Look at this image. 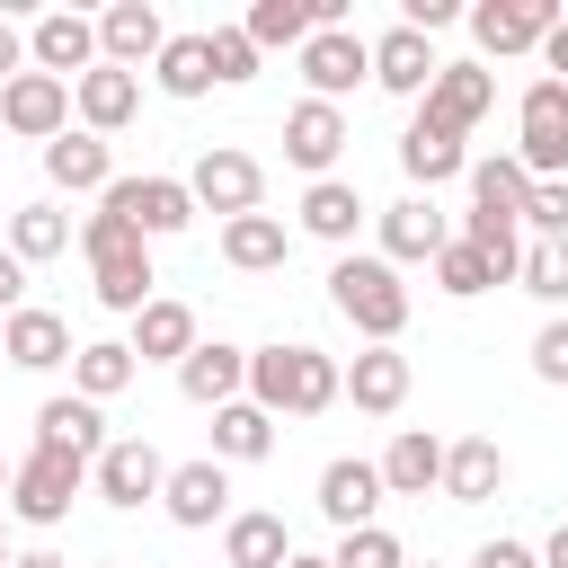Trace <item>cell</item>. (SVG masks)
Segmentation results:
<instances>
[{"label":"cell","instance_id":"obj_1","mask_svg":"<svg viewBox=\"0 0 568 568\" xmlns=\"http://www.w3.org/2000/svg\"><path fill=\"white\" fill-rule=\"evenodd\" d=\"M80 257H89V275H98V302L124 311V320H133V311L151 302V284H160V275H151V240L133 231V213H124L115 195H98V213L80 222Z\"/></svg>","mask_w":568,"mask_h":568},{"label":"cell","instance_id":"obj_2","mask_svg":"<svg viewBox=\"0 0 568 568\" xmlns=\"http://www.w3.org/2000/svg\"><path fill=\"white\" fill-rule=\"evenodd\" d=\"M248 399L266 417H328L337 408V355L302 346V337H275L248 355Z\"/></svg>","mask_w":568,"mask_h":568},{"label":"cell","instance_id":"obj_3","mask_svg":"<svg viewBox=\"0 0 568 568\" xmlns=\"http://www.w3.org/2000/svg\"><path fill=\"white\" fill-rule=\"evenodd\" d=\"M328 302H337V320L364 337V346H399V328H408V284H399V266L390 257H337L328 266Z\"/></svg>","mask_w":568,"mask_h":568},{"label":"cell","instance_id":"obj_4","mask_svg":"<svg viewBox=\"0 0 568 568\" xmlns=\"http://www.w3.org/2000/svg\"><path fill=\"white\" fill-rule=\"evenodd\" d=\"M80 488H89V462H71V453H27V462H9V515L36 524V532H53Z\"/></svg>","mask_w":568,"mask_h":568},{"label":"cell","instance_id":"obj_5","mask_svg":"<svg viewBox=\"0 0 568 568\" xmlns=\"http://www.w3.org/2000/svg\"><path fill=\"white\" fill-rule=\"evenodd\" d=\"M515 160L524 178H568V80H532L524 106H515Z\"/></svg>","mask_w":568,"mask_h":568},{"label":"cell","instance_id":"obj_6","mask_svg":"<svg viewBox=\"0 0 568 568\" xmlns=\"http://www.w3.org/2000/svg\"><path fill=\"white\" fill-rule=\"evenodd\" d=\"M186 195H195V213H222V222H240V213H257V204H266V169H257L248 151L213 142V151L186 169Z\"/></svg>","mask_w":568,"mask_h":568},{"label":"cell","instance_id":"obj_7","mask_svg":"<svg viewBox=\"0 0 568 568\" xmlns=\"http://www.w3.org/2000/svg\"><path fill=\"white\" fill-rule=\"evenodd\" d=\"M559 18H568L559 0H479V9H470V44H479L488 62H515V53H541V36H550Z\"/></svg>","mask_w":568,"mask_h":568},{"label":"cell","instance_id":"obj_8","mask_svg":"<svg viewBox=\"0 0 568 568\" xmlns=\"http://www.w3.org/2000/svg\"><path fill=\"white\" fill-rule=\"evenodd\" d=\"M160 479H169V462H160V444H151V435H115V444L89 462V488H98L115 515L151 506V497H160Z\"/></svg>","mask_w":568,"mask_h":568},{"label":"cell","instance_id":"obj_9","mask_svg":"<svg viewBox=\"0 0 568 568\" xmlns=\"http://www.w3.org/2000/svg\"><path fill=\"white\" fill-rule=\"evenodd\" d=\"M160 515L178 524V532H213V524H231V470L204 453V462H169V479H160Z\"/></svg>","mask_w":568,"mask_h":568},{"label":"cell","instance_id":"obj_10","mask_svg":"<svg viewBox=\"0 0 568 568\" xmlns=\"http://www.w3.org/2000/svg\"><path fill=\"white\" fill-rule=\"evenodd\" d=\"M488 106H497V71H488V62H444V71H435V89L417 98V124H435V133H453V142H462Z\"/></svg>","mask_w":568,"mask_h":568},{"label":"cell","instance_id":"obj_11","mask_svg":"<svg viewBox=\"0 0 568 568\" xmlns=\"http://www.w3.org/2000/svg\"><path fill=\"white\" fill-rule=\"evenodd\" d=\"M27 71H44V80H80V71H98V18H80V9H44V18L27 27Z\"/></svg>","mask_w":568,"mask_h":568},{"label":"cell","instance_id":"obj_12","mask_svg":"<svg viewBox=\"0 0 568 568\" xmlns=\"http://www.w3.org/2000/svg\"><path fill=\"white\" fill-rule=\"evenodd\" d=\"M302 80H311L320 106H337L346 89L373 80V44H364L355 27H311V44H302Z\"/></svg>","mask_w":568,"mask_h":568},{"label":"cell","instance_id":"obj_13","mask_svg":"<svg viewBox=\"0 0 568 568\" xmlns=\"http://www.w3.org/2000/svg\"><path fill=\"white\" fill-rule=\"evenodd\" d=\"M0 133H18V142H53V133H71V80L18 71V80L0 89Z\"/></svg>","mask_w":568,"mask_h":568},{"label":"cell","instance_id":"obj_14","mask_svg":"<svg viewBox=\"0 0 568 568\" xmlns=\"http://www.w3.org/2000/svg\"><path fill=\"white\" fill-rule=\"evenodd\" d=\"M160 44H169V27H160L151 0H115V9L98 18V62H106V71H133V80H142V71L160 62Z\"/></svg>","mask_w":568,"mask_h":568},{"label":"cell","instance_id":"obj_15","mask_svg":"<svg viewBox=\"0 0 568 568\" xmlns=\"http://www.w3.org/2000/svg\"><path fill=\"white\" fill-rule=\"evenodd\" d=\"M435 71H444V53H435V36H417V27H382L373 36V89H390V98H426L435 89Z\"/></svg>","mask_w":568,"mask_h":568},{"label":"cell","instance_id":"obj_16","mask_svg":"<svg viewBox=\"0 0 568 568\" xmlns=\"http://www.w3.org/2000/svg\"><path fill=\"white\" fill-rule=\"evenodd\" d=\"M355 133H346V106H320V98H302L293 115H284V160L302 169V178H337V151H346Z\"/></svg>","mask_w":568,"mask_h":568},{"label":"cell","instance_id":"obj_17","mask_svg":"<svg viewBox=\"0 0 568 568\" xmlns=\"http://www.w3.org/2000/svg\"><path fill=\"white\" fill-rule=\"evenodd\" d=\"M106 195L133 213V231H142V240H178V231L195 222V195H186V178H160V169H151V178H115Z\"/></svg>","mask_w":568,"mask_h":568},{"label":"cell","instance_id":"obj_18","mask_svg":"<svg viewBox=\"0 0 568 568\" xmlns=\"http://www.w3.org/2000/svg\"><path fill=\"white\" fill-rule=\"evenodd\" d=\"M178 390H186L195 408H231V399H248V346H231V337H195V355L178 364Z\"/></svg>","mask_w":568,"mask_h":568},{"label":"cell","instance_id":"obj_19","mask_svg":"<svg viewBox=\"0 0 568 568\" xmlns=\"http://www.w3.org/2000/svg\"><path fill=\"white\" fill-rule=\"evenodd\" d=\"M337 399H355L364 417H399L408 408V355L399 346H364L355 364H337Z\"/></svg>","mask_w":568,"mask_h":568},{"label":"cell","instance_id":"obj_20","mask_svg":"<svg viewBox=\"0 0 568 568\" xmlns=\"http://www.w3.org/2000/svg\"><path fill=\"white\" fill-rule=\"evenodd\" d=\"M71 115H80V133H98V142H106V133H124V124L142 115V80L98 62V71H80V80H71Z\"/></svg>","mask_w":568,"mask_h":568},{"label":"cell","instance_id":"obj_21","mask_svg":"<svg viewBox=\"0 0 568 568\" xmlns=\"http://www.w3.org/2000/svg\"><path fill=\"white\" fill-rule=\"evenodd\" d=\"M444 240H453V213H435V195L382 204V257H390V266H426Z\"/></svg>","mask_w":568,"mask_h":568},{"label":"cell","instance_id":"obj_22","mask_svg":"<svg viewBox=\"0 0 568 568\" xmlns=\"http://www.w3.org/2000/svg\"><path fill=\"white\" fill-rule=\"evenodd\" d=\"M320 515H328L337 532L382 524V470H373V462H355V453H337V462L320 470Z\"/></svg>","mask_w":568,"mask_h":568},{"label":"cell","instance_id":"obj_23","mask_svg":"<svg viewBox=\"0 0 568 568\" xmlns=\"http://www.w3.org/2000/svg\"><path fill=\"white\" fill-rule=\"evenodd\" d=\"M0 355L18 364V373H53V364H71V320L62 311H9L0 320Z\"/></svg>","mask_w":568,"mask_h":568},{"label":"cell","instance_id":"obj_24","mask_svg":"<svg viewBox=\"0 0 568 568\" xmlns=\"http://www.w3.org/2000/svg\"><path fill=\"white\" fill-rule=\"evenodd\" d=\"M44 178H53L62 195H106V186H115V151H106L98 133H80V124H71V133H53V142H44Z\"/></svg>","mask_w":568,"mask_h":568},{"label":"cell","instance_id":"obj_25","mask_svg":"<svg viewBox=\"0 0 568 568\" xmlns=\"http://www.w3.org/2000/svg\"><path fill=\"white\" fill-rule=\"evenodd\" d=\"M133 364H186L195 355V311L186 302H169V293H151L142 311H133Z\"/></svg>","mask_w":568,"mask_h":568},{"label":"cell","instance_id":"obj_26","mask_svg":"<svg viewBox=\"0 0 568 568\" xmlns=\"http://www.w3.org/2000/svg\"><path fill=\"white\" fill-rule=\"evenodd\" d=\"M115 435H106V408L89 399H44L36 408V453H71V462H98Z\"/></svg>","mask_w":568,"mask_h":568},{"label":"cell","instance_id":"obj_27","mask_svg":"<svg viewBox=\"0 0 568 568\" xmlns=\"http://www.w3.org/2000/svg\"><path fill=\"white\" fill-rule=\"evenodd\" d=\"M373 470H382V497H426V488H444V435L399 426V435H390V453H382Z\"/></svg>","mask_w":568,"mask_h":568},{"label":"cell","instance_id":"obj_28","mask_svg":"<svg viewBox=\"0 0 568 568\" xmlns=\"http://www.w3.org/2000/svg\"><path fill=\"white\" fill-rule=\"evenodd\" d=\"M506 488V453H497V435H462V444H444V488L435 497H453V506H488Z\"/></svg>","mask_w":568,"mask_h":568},{"label":"cell","instance_id":"obj_29","mask_svg":"<svg viewBox=\"0 0 568 568\" xmlns=\"http://www.w3.org/2000/svg\"><path fill=\"white\" fill-rule=\"evenodd\" d=\"M364 213H373V204H364L346 178H311V186H302V231H311V240H328L337 257H346V240L364 231Z\"/></svg>","mask_w":568,"mask_h":568},{"label":"cell","instance_id":"obj_30","mask_svg":"<svg viewBox=\"0 0 568 568\" xmlns=\"http://www.w3.org/2000/svg\"><path fill=\"white\" fill-rule=\"evenodd\" d=\"M133 346L124 337H89V346H71V399H89V408H106L115 390H133Z\"/></svg>","mask_w":568,"mask_h":568},{"label":"cell","instance_id":"obj_31","mask_svg":"<svg viewBox=\"0 0 568 568\" xmlns=\"http://www.w3.org/2000/svg\"><path fill=\"white\" fill-rule=\"evenodd\" d=\"M293 559V532H284V515H266V506H240L231 524H222V568H284Z\"/></svg>","mask_w":568,"mask_h":568},{"label":"cell","instance_id":"obj_32","mask_svg":"<svg viewBox=\"0 0 568 568\" xmlns=\"http://www.w3.org/2000/svg\"><path fill=\"white\" fill-rule=\"evenodd\" d=\"M293 257V231L275 222V213H240V222H222V266H240V275H275Z\"/></svg>","mask_w":568,"mask_h":568},{"label":"cell","instance_id":"obj_33","mask_svg":"<svg viewBox=\"0 0 568 568\" xmlns=\"http://www.w3.org/2000/svg\"><path fill=\"white\" fill-rule=\"evenodd\" d=\"M462 178H470V213L524 222V195H532V178H524V160H515V151H488V160H470Z\"/></svg>","mask_w":568,"mask_h":568},{"label":"cell","instance_id":"obj_34","mask_svg":"<svg viewBox=\"0 0 568 568\" xmlns=\"http://www.w3.org/2000/svg\"><path fill=\"white\" fill-rule=\"evenodd\" d=\"M399 169H408V186H426V195H435L444 178H462V169H470V151H462L453 133H435V124H417V115H408V133H399Z\"/></svg>","mask_w":568,"mask_h":568},{"label":"cell","instance_id":"obj_35","mask_svg":"<svg viewBox=\"0 0 568 568\" xmlns=\"http://www.w3.org/2000/svg\"><path fill=\"white\" fill-rule=\"evenodd\" d=\"M275 453V417L257 408V399H231V408H213V462L231 470V462H266Z\"/></svg>","mask_w":568,"mask_h":568},{"label":"cell","instance_id":"obj_36","mask_svg":"<svg viewBox=\"0 0 568 568\" xmlns=\"http://www.w3.org/2000/svg\"><path fill=\"white\" fill-rule=\"evenodd\" d=\"M71 248V213L62 204H18L9 213V257L18 266H44V257H62Z\"/></svg>","mask_w":568,"mask_h":568},{"label":"cell","instance_id":"obj_37","mask_svg":"<svg viewBox=\"0 0 568 568\" xmlns=\"http://www.w3.org/2000/svg\"><path fill=\"white\" fill-rule=\"evenodd\" d=\"M240 27H248V44H257V53H275V44H284V53H302V44H311V0H257Z\"/></svg>","mask_w":568,"mask_h":568},{"label":"cell","instance_id":"obj_38","mask_svg":"<svg viewBox=\"0 0 568 568\" xmlns=\"http://www.w3.org/2000/svg\"><path fill=\"white\" fill-rule=\"evenodd\" d=\"M151 80H160V98H204V89H213L204 36H169V44H160V62H151Z\"/></svg>","mask_w":568,"mask_h":568},{"label":"cell","instance_id":"obj_39","mask_svg":"<svg viewBox=\"0 0 568 568\" xmlns=\"http://www.w3.org/2000/svg\"><path fill=\"white\" fill-rule=\"evenodd\" d=\"M426 266H435V293H453V302H479L488 284H506V275H497V266H488V257H479L470 240H444V248H435Z\"/></svg>","mask_w":568,"mask_h":568},{"label":"cell","instance_id":"obj_40","mask_svg":"<svg viewBox=\"0 0 568 568\" xmlns=\"http://www.w3.org/2000/svg\"><path fill=\"white\" fill-rule=\"evenodd\" d=\"M515 284H524L532 302H550V320H559V311H568V240H524Z\"/></svg>","mask_w":568,"mask_h":568},{"label":"cell","instance_id":"obj_41","mask_svg":"<svg viewBox=\"0 0 568 568\" xmlns=\"http://www.w3.org/2000/svg\"><path fill=\"white\" fill-rule=\"evenodd\" d=\"M204 62H213V89L257 80V44H248V27H204Z\"/></svg>","mask_w":568,"mask_h":568},{"label":"cell","instance_id":"obj_42","mask_svg":"<svg viewBox=\"0 0 568 568\" xmlns=\"http://www.w3.org/2000/svg\"><path fill=\"white\" fill-rule=\"evenodd\" d=\"M328 568H408V550H399V532H390V524H364V532H337Z\"/></svg>","mask_w":568,"mask_h":568},{"label":"cell","instance_id":"obj_43","mask_svg":"<svg viewBox=\"0 0 568 568\" xmlns=\"http://www.w3.org/2000/svg\"><path fill=\"white\" fill-rule=\"evenodd\" d=\"M524 222H532V240H568V178H541L524 195Z\"/></svg>","mask_w":568,"mask_h":568},{"label":"cell","instance_id":"obj_44","mask_svg":"<svg viewBox=\"0 0 568 568\" xmlns=\"http://www.w3.org/2000/svg\"><path fill=\"white\" fill-rule=\"evenodd\" d=\"M532 382L568 390V320H541V328H532Z\"/></svg>","mask_w":568,"mask_h":568},{"label":"cell","instance_id":"obj_45","mask_svg":"<svg viewBox=\"0 0 568 568\" xmlns=\"http://www.w3.org/2000/svg\"><path fill=\"white\" fill-rule=\"evenodd\" d=\"M470 568H541V550H532V541H506V532H497V541H479V559H470Z\"/></svg>","mask_w":568,"mask_h":568},{"label":"cell","instance_id":"obj_46","mask_svg":"<svg viewBox=\"0 0 568 568\" xmlns=\"http://www.w3.org/2000/svg\"><path fill=\"white\" fill-rule=\"evenodd\" d=\"M453 18H462L453 0H408V9H399V27H417V36H444Z\"/></svg>","mask_w":568,"mask_h":568},{"label":"cell","instance_id":"obj_47","mask_svg":"<svg viewBox=\"0 0 568 568\" xmlns=\"http://www.w3.org/2000/svg\"><path fill=\"white\" fill-rule=\"evenodd\" d=\"M9 311H27V266L0 248V320H9Z\"/></svg>","mask_w":568,"mask_h":568},{"label":"cell","instance_id":"obj_48","mask_svg":"<svg viewBox=\"0 0 568 568\" xmlns=\"http://www.w3.org/2000/svg\"><path fill=\"white\" fill-rule=\"evenodd\" d=\"M541 80H568V18L541 36Z\"/></svg>","mask_w":568,"mask_h":568},{"label":"cell","instance_id":"obj_49","mask_svg":"<svg viewBox=\"0 0 568 568\" xmlns=\"http://www.w3.org/2000/svg\"><path fill=\"white\" fill-rule=\"evenodd\" d=\"M18 71H27V36H18V27H9V18H0V89H9V80H18Z\"/></svg>","mask_w":568,"mask_h":568},{"label":"cell","instance_id":"obj_50","mask_svg":"<svg viewBox=\"0 0 568 568\" xmlns=\"http://www.w3.org/2000/svg\"><path fill=\"white\" fill-rule=\"evenodd\" d=\"M541 568H568V524H559V532L541 541Z\"/></svg>","mask_w":568,"mask_h":568},{"label":"cell","instance_id":"obj_51","mask_svg":"<svg viewBox=\"0 0 568 568\" xmlns=\"http://www.w3.org/2000/svg\"><path fill=\"white\" fill-rule=\"evenodd\" d=\"M9 568H71V559H62V550H18Z\"/></svg>","mask_w":568,"mask_h":568},{"label":"cell","instance_id":"obj_52","mask_svg":"<svg viewBox=\"0 0 568 568\" xmlns=\"http://www.w3.org/2000/svg\"><path fill=\"white\" fill-rule=\"evenodd\" d=\"M284 568H328V559H320V550H293V559H284Z\"/></svg>","mask_w":568,"mask_h":568},{"label":"cell","instance_id":"obj_53","mask_svg":"<svg viewBox=\"0 0 568 568\" xmlns=\"http://www.w3.org/2000/svg\"><path fill=\"white\" fill-rule=\"evenodd\" d=\"M9 559H18V550H9V515H0V568H9Z\"/></svg>","mask_w":568,"mask_h":568},{"label":"cell","instance_id":"obj_54","mask_svg":"<svg viewBox=\"0 0 568 568\" xmlns=\"http://www.w3.org/2000/svg\"><path fill=\"white\" fill-rule=\"evenodd\" d=\"M0 506H9V453H0Z\"/></svg>","mask_w":568,"mask_h":568},{"label":"cell","instance_id":"obj_55","mask_svg":"<svg viewBox=\"0 0 568 568\" xmlns=\"http://www.w3.org/2000/svg\"><path fill=\"white\" fill-rule=\"evenodd\" d=\"M408 568H417V559H408ZM426 568H435V559H426Z\"/></svg>","mask_w":568,"mask_h":568},{"label":"cell","instance_id":"obj_56","mask_svg":"<svg viewBox=\"0 0 568 568\" xmlns=\"http://www.w3.org/2000/svg\"><path fill=\"white\" fill-rule=\"evenodd\" d=\"M98 568H115V559H98Z\"/></svg>","mask_w":568,"mask_h":568}]
</instances>
